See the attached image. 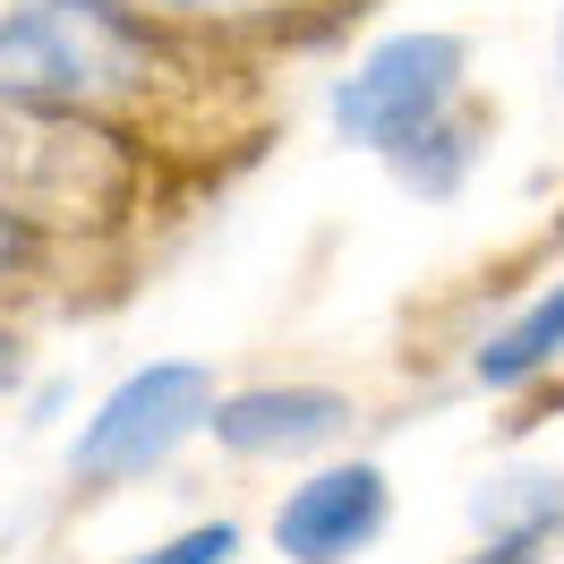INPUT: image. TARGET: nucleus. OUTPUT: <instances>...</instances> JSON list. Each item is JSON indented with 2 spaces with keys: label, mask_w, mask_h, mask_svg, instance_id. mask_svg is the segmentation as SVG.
<instances>
[{
  "label": "nucleus",
  "mask_w": 564,
  "mask_h": 564,
  "mask_svg": "<svg viewBox=\"0 0 564 564\" xmlns=\"http://www.w3.org/2000/svg\"><path fill=\"white\" fill-rule=\"evenodd\" d=\"M154 77V43L111 0H26L0 18V104L86 111L120 104Z\"/></svg>",
  "instance_id": "f257e3e1"
},
{
  "label": "nucleus",
  "mask_w": 564,
  "mask_h": 564,
  "mask_svg": "<svg viewBox=\"0 0 564 564\" xmlns=\"http://www.w3.org/2000/svg\"><path fill=\"white\" fill-rule=\"evenodd\" d=\"M547 539H556V530H496L470 564H539V547H547Z\"/></svg>",
  "instance_id": "9d476101"
},
{
  "label": "nucleus",
  "mask_w": 564,
  "mask_h": 564,
  "mask_svg": "<svg viewBox=\"0 0 564 564\" xmlns=\"http://www.w3.org/2000/svg\"><path fill=\"white\" fill-rule=\"evenodd\" d=\"M206 411H214V377L197 368V359L138 368V377L86 420V436H77V479H95V488L138 479V470H154V462L172 454L180 436H197Z\"/></svg>",
  "instance_id": "7ed1b4c3"
},
{
  "label": "nucleus",
  "mask_w": 564,
  "mask_h": 564,
  "mask_svg": "<svg viewBox=\"0 0 564 564\" xmlns=\"http://www.w3.org/2000/svg\"><path fill=\"white\" fill-rule=\"evenodd\" d=\"M547 359H564V282L547 300H530L496 343H479V386H522V377H539Z\"/></svg>",
  "instance_id": "423d86ee"
},
{
  "label": "nucleus",
  "mask_w": 564,
  "mask_h": 564,
  "mask_svg": "<svg viewBox=\"0 0 564 564\" xmlns=\"http://www.w3.org/2000/svg\"><path fill=\"white\" fill-rule=\"evenodd\" d=\"M470 513H479L488 530H556V522H564V479H539V470L488 479Z\"/></svg>",
  "instance_id": "0eeeda50"
},
{
  "label": "nucleus",
  "mask_w": 564,
  "mask_h": 564,
  "mask_svg": "<svg viewBox=\"0 0 564 564\" xmlns=\"http://www.w3.org/2000/svg\"><path fill=\"white\" fill-rule=\"evenodd\" d=\"M393 163H402V180H411L420 197H445V188L470 172V129H462V120H427L411 145H393Z\"/></svg>",
  "instance_id": "6e6552de"
},
{
  "label": "nucleus",
  "mask_w": 564,
  "mask_h": 564,
  "mask_svg": "<svg viewBox=\"0 0 564 564\" xmlns=\"http://www.w3.org/2000/svg\"><path fill=\"white\" fill-rule=\"evenodd\" d=\"M154 9H231V0H154Z\"/></svg>",
  "instance_id": "ddd939ff"
},
{
  "label": "nucleus",
  "mask_w": 564,
  "mask_h": 564,
  "mask_svg": "<svg viewBox=\"0 0 564 564\" xmlns=\"http://www.w3.org/2000/svg\"><path fill=\"white\" fill-rule=\"evenodd\" d=\"M18 257H26V240H18V231H9V223H0V274H9V265H18Z\"/></svg>",
  "instance_id": "9b49d317"
},
{
  "label": "nucleus",
  "mask_w": 564,
  "mask_h": 564,
  "mask_svg": "<svg viewBox=\"0 0 564 564\" xmlns=\"http://www.w3.org/2000/svg\"><path fill=\"white\" fill-rule=\"evenodd\" d=\"M462 95V43L454 35H393L334 86V129L351 145H411L427 120H445Z\"/></svg>",
  "instance_id": "f03ea898"
},
{
  "label": "nucleus",
  "mask_w": 564,
  "mask_h": 564,
  "mask_svg": "<svg viewBox=\"0 0 564 564\" xmlns=\"http://www.w3.org/2000/svg\"><path fill=\"white\" fill-rule=\"evenodd\" d=\"M9 368H18V343H9V334H0V386H9Z\"/></svg>",
  "instance_id": "f8f14e48"
},
{
  "label": "nucleus",
  "mask_w": 564,
  "mask_h": 564,
  "mask_svg": "<svg viewBox=\"0 0 564 564\" xmlns=\"http://www.w3.org/2000/svg\"><path fill=\"white\" fill-rule=\"evenodd\" d=\"M231 556H240V530L214 522V530H188V539H172V547H154L138 564H231Z\"/></svg>",
  "instance_id": "1a4fd4ad"
},
{
  "label": "nucleus",
  "mask_w": 564,
  "mask_h": 564,
  "mask_svg": "<svg viewBox=\"0 0 564 564\" xmlns=\"http://www.w3.org/2000/svg\"><path fill=\"white\" fill-rule=\"evenodd\" d=\"M206 427L231 445V454H300V445H325L351 427V402L325 386H265V393H231L214 402Z\"/></svg>",
  "instance_id": "39448f33"
},
{
  "label": "nucleus",
  "mask_w": 564,
  "mask_h": 564,
  "mask_svg": "<svg viewBox=\"0 0 564 564\" xmlns=\"http://www.w3.org/2000/svg\"><path fill=\"white\" fill-rule=\"evenodd\" d=\"M386 530V470H317L308 488H291V505L274 513V547L291 564H351L368 539Z\"/></svg>",
  "instance_id": "20e7f679"
}]
</instances>
